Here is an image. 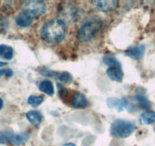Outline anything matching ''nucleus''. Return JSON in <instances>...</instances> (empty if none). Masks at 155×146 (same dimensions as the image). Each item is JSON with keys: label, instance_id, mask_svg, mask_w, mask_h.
Here are the masks:
<instances>
[{"label": "nucleus", "instance_id": "nucleus-9", "mask_svg": "<svg viewBox=\"0 0 155 146\" xmlns=\"http://www.w3.org/2000/svg\"><path fill=\"white\" fill-rule=\"evenodd\" d=\"M71 104L74 108H85L88 104L86 97L80 92H74L71 100Z\"/></svg>", "mask_w": 155, "mask_h": 146}, {"label": "nucleus", "instance_id": "nucleus-14", "mask_svg": "<svg viewBox=\"0 0 155 146\" xmlns=\"http://www.w3.org/2000/svg\"><path fill=\"white\" fill-rule=\"evenodd\" d=\"M140 123L144 125H150L155 122V112L152 111H144L140 115Z\"/></svg>", "mask_w": 155, "mask_h": 146}, {"label": "nucleus", "instance_id": "nucleus-13", "mask_svg": "<svg viewBox=\"0 0 155 146\" xmlns=\"http://www.w3.org/2000/svg\"><path fill=\"white\" fill-rule=\"evenodd\" d=\"M38 88L41 92L49 95V96H52L54 94L53 85L49 80H44V81H41L38 85Z\"/></svg>", "mask_w": 155, "mask_h": 146}, {"label": "nucleus", "instance_id": "nucleus-23", "mask_svg": "<svg viewBox=\"0 0 155 146\" xmlns=\"http://www.w3.org/2000/svg\"><path fill=\"white\" fill-rule=\"evenodd\" d=\"M6 141L7 140L6 138H5V136H4L2 133L0 134V144H4V143H5Z\"/></svg>", "mask_w": 155, "mask_h": 146}, {"label": "nucleus", "instance_id": "nucleus-11", "mask_svg": "<svg viewBox=\"0 0 155 146\" xmlns=\"http://www.w3.org/2000/svg\"><path fill=\"white\" fill-rule=\"evenodd\" d=\"M26 118L31 125L37 126L42 123L43 115L40 111L34 110V111H28L27 113Z\"/></svg>", "mask_w": 155, "mask_h": 146}, {"label": "nucleus", "instance_id": "nucleus-2", "mask_svg": "<svg viewBox=\"0 0 155 146\" xmlns=\"http://www.w3.org/2000/svg\"><path fill=\"white\" fill-rule=\"evenodd\" d=\"M103 25L99 17H92L86 21L78 32V38L81 42H88L97 35Z\"/></svg>", "mask_w": 155, "mask_h": 146}, {"label": "nucleus", "instance_id": "nucleus-1", "mask_svg": "<svg viewBox=\"0 0 155 146\" xmlns=\"http://www.w3.org/2000/svg\"><path fill=\"white\" fill-rule=\"evenodd\" d=\"M66 34V25L62 19H53L46 22L41 29V38L50 44L61 42Z\"/></svg>", "mask_w": 155, "mask_h": 146}, {"label": "nucleus", "instance_id": "nucleus-24", "mask_svg": "<svg viewBox=\"0 0 155 146\" xmlns=\"http://www.w3.org/2000/svg\"><path fill=\"white\" fill-rule=\"evenodd\" d=\"M3 105H4V102H3V100L2 99V98H0V111L2 110V107H3Z\"/></svg>", "mask_w": 155, "mask_h": 146}, {"label": "nucleus", "instance_id": "nucleus-15", "mask_svg": "<svg viewBox=\"0 0 155 146\" xmlns=\"http://www.w3.org/2000/svg\"><path fill=\"white\" fill-rule=\"evenodd\" d=\"M14 56V50L12 47L5 44H0V57L6 60H11Z\"/></svg>", "mask_w": 155, "mask_h": 146}, {"label": "nucleus", "instance_id": "nucleus-22", "mask_svg": "<svg viewBox=\"0 0 155 146\" xmlns=\"http://www.w3.org/2000/svg\"><path fill=\"white\" fill-rule=\"evenodd\" d=\"M12 75L13 71L12 69H10V68H2V69H0V77H12Z\"/></svg>", "mask_w": 155, "mask_h": 146}, {"label": "nucleus", "instance_id": "nucleus-7", "mask_svg": "<svg viewBox=\"0 0 155 146\" xmlns=\"http://www.w3.org/2000/svg\"><path fill=\"white\" fill-rule=\"evenodd\" d=\"M126 55L133 59H141L145 53V46L137 45L129 47L125 52Z\"/></svg>", "mask_w": 155, "mask_h": 146}, {"label": "nucleus", "instance_id": "nucleus-6", "mask_svg": "<svg viewBox=\"0 0 155 146\" xmlns=\"http://www.w3.org/2000/svg\"><path fill=\"white\" fill-rule=\"evenodd\" d=\"M118 2L113 0H108V1H96L94 2V6L103 12H110L113 11L117 7Z\"/></svg>", "mask_w": 155, "mask_h": 146}, {"label": "nucleus", "instance_id": "nucleus-8", "mask_svg": "<svg viewBox=\"0 0 155 146\" xmlns=\"http://www.w3.org/2000/svg\"><path fill=\"white\" fill-rule=\"evenodd\" d=\"M107 103L109 108L116 109L119 112L123 111L128 105V102L126 98L119 99L116 98H109L107 100Z\"/></svg>", "mask_w": 155, "mask_h": 146}, {"label": "nucleus", "instance_id": "nucleus-20", "mask_svg": "<svg viewBox=\"0 0 155 146\" xmlns=\"http://www.w3.org/2000/svg\"><path fill=\"white\" fill-rule=\"evenodd\" d=\"M8 26V22L6 18L0 15V33L4 32L7 30Z\"/></svg>", "mask_w": 155, "mask_h": 146}, {"label": "nucleus", "instance_id": "nucleus-18", "mask_svg": "<svg viewBox=\"0 0 155 146\" xmlns=\"http://www.w3.org/2000/svg\"><path fill=\"white\" fill-rule=\"evenodd\" d=\"M135 99L136 100L137 102L139 104V105L141 106L142 108L147 109L150 107V103H149L148 100L145 98L144 96L141 95H137L135 97Z\"/></svg>", "mask_w": 155, "mask_h": 146}, {"label": "nucleus", "instance_id": "nucleus-5", "mask_svg": "<svg viewBox=\"0 0 155 146\" xmlns=\"http://www.w3.org/2000/svg\"><path fill=\"white\" fill-rule=\"evenodd\" d=\"M2 135L6 138L7 141H9L14 145H20L28 141L29 135L26 133H15L12 130H5L2 132Z\"/></svg>", "mask_w": 155, "mask_h": 146}, {"label": "nucleus", "instance_id": "nucleus-26", "mask_svg": "<svg viewBox=\"0 0 155 146\" xmlns=\"http://www.w3.org/2000/svg\"><path fill=\"white\" fill-rule=\"evenodd\" d=\"M7 65V62H2V61H0V67H3Z\"/></svg>", "mask_w": 155, "mask_h": 146}, {"label": "nucleus", "instance_id": "nucleus-12", "mask_svg": "<svg viewBox=\"0 0 155 146\" xmlns=\"http://www.w3.org/2000/svg\"><path fill=\"white\" fill-rule=\"evenodd\" d=\"M33 22H34V18L24 12L19 14L15 18L16 24L18 26L21 27V28H28L32 25Z\"/></svg>", "mask_w": 155, "mask_h": 146}, {"label": "nucleus", "instance_id": "nucleus-16", "mask_svg": "<svg viewBox=\"0 0 155 146\" xmlns=\"http://www.w3.org/2000/svg\"><path fill=\"white\" fill-rule=\"evenodd\" d=\"M103 62L105 65L110 67H118V68H121V63L119 62V60L116 59L115 56H111V55H107V56H104L103 58Z\"/></svg>", "mask_w": 155, "mask_h": 146}, {"label": "nucleus", "instance_id": "nucleus-19", "mask_svg": "<svg viewBox=\"0 0 155 146\" xmlns=\"http://www.w3.org/2000/svg\"><path fill=\"white\" fill-rule=\"evenodd\" d=\"M56 78L60 81L65 83H70L72 81V76L68 71H63V72L60 73V74H58Z\"/></svg>", "mask_w": 155, "mask_h": 146}, {"label": "nucleus", "instance_id": "nucleus-25", "mask_svg": "<svg viewBox=\"0 0 155 146\" xmlns=\"http://www.w3.org/2000/svg\"><path fill=\"white\" fill-rule=\"evenodd\" d=\"M63 146H77V145L72 142H68V143H66V144H63Z\"/></svg>", "mask_w": 155, "mask_h": 146}, {"label": "nucleus", "instance_id": "nucleus-10", "mask_svg": "<svg viewBox=\"0 0 155 146\" xmlns=\"http://www.w3.org/2000/svg\"><path fill=\"white\" fill-rule=\"evenodd\" d=\"M107 75L112 81L122 82L124 77V74L121 68L118 67H110L107 70Z\"/></svg>", "mask_w": 155, "mask_h": 146}, {"label": "nucleus", "instance_id": "nucleus-3", "mask_svg": "<svg viewBox=\"0 0 155 146\" xmlns=\"http://www.w3.org/2000/svg\"><path fill=\"white\" fill-rule=\"evenodd\" d=\"M135 129V123L125 120H116L110 126V133L117 138H125L130 136Z\"/></svg>", "mask_w": 155, "mask_h": 146}, {"label": "nucleus", "instance_id": "nucleus-4", "mask_svg": "<svg viewBox=\"0 0 155 146\" xmlns=\"http://www.w3.org/2000/svg\"><path fill=\"white\" fill-rule=\"evenodd\" d=\"M21 8L24 13L34 19L41 17L47 11V5L45 2L38 0L26 1L22 4Z\"/></svg>", "mask_w": 155, "mask_h": 146}, {"label": "nucleus", "instance_id": "nucleus-17", "mask_svg": "<svg viewBox=\"0 0 155 146\" xmlns=\"http://www.w3.org/2000/svg\"><path fill=\"white\" fill-rule=\"evenodd\" d=\"M44 101L43 96H36V95H31L28 99V103L31 106L34 107H37L41 105Z\"/></svg>", "mask_w": 155, "mask_h": 146}, {"label": "nucleus", "instance_id": "nucleus-21", "mask_svg": "<svg viewBox=\"0 0 155 146\" xmlns=\"http://www.w3.org/2000/svg\"><path fill=\"white\" fill-rule=\"evenodd\" d=\"M57 87L58 89H59V95L61 98H66L67 95H68V91H67L66 89L60 84H57Z\"/></svg>", "mask_w": 155, "mask_h": 146}]
</instances>
